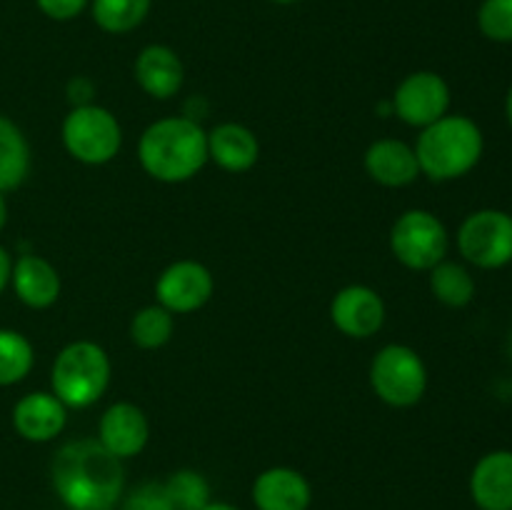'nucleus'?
I'll list each match as a JSON object with an SVG mask.
<instances>
[{
  "label": "nucleus",
  "instance_id": "f3484780",
  "mask_svg": "<svg viewBox=\"0 0 512 510\" xmlns=\"http://www.w3.org/2000/svg\"><path fill=\"white\" fill-rule=\"evenodd\" d=\"M470 495L480 510H512V450H493L475 463Z\"/></svg>",
  "mask_w": 512,
  "mask_h": 510
},
{
  "label": "nucleus",
  "instance_id": "393cba45",
  "mask_svg": "<svg viewBox=\"0 0 512 510\" xmlns=\"http://www.w3.org/2000/svg\"><path fill=\"white\" fill-rule=\"evenodd\" d=\"M163 483L175 510H200L210 503V483L198 470H175Z\"/></svg>",
  "mask_w": 512,
  "mask_h": 510
},
{
  "label": "nucleus",
  "instance_id": "a878e982",
  "mask_svg": "<svg viewBox=\"0 0 512 510\" xmlns=\"http://www.w3.org/2000/svg\"><path fill=\"white\" fill-rule=\"evenodd\" d=\"M478 28L493 43H512V0H483Z\"/></svg>",
  "mask_w": 512,
  "mask_h": 510
},
{
  "label": "nucleus",
  "instance_id": "f257e3e1",
  "mask_svg": "<svg viewBox=\"0 0 512 510\" xmlns=\"http://www.w3.org/2000/svg\"><path fill=\"white\" fill-rule=\"evenodd\" d=\"M53 490L68 510H113L125 493L123 460L98 438L65 443L50 465Z\"/></svg>",
  "mask_w": 512,
  "mask_h": 510
},
{
  "label": "nucleus",
  "instance_id": "473e14b6",
  "mask_svg": "<svg viewBox=\"0 0 512 510\" xmlns=\"http://www.w3.org/2000/svg\"><path fill=\"white\" fill-rule=\"evenodd\" d=\"M278 5H295V3H303V0H273Z\"/></svg>",
  "mask_w": 512,
  "mask_h": 510
},
{
  "label": "nucleus",
  "instance_id": "bb28decb",
  "mask_svg": "<svg viewBox=\"0 0 512 510\" xmlns=\"http://www.w3.org/2000/svg\"><path fill=\"white\" fill-rule=\"evenodd\" d=\"M123 510H175L165 483L160 480H145L135 485L123 498Z\"/></svg>",
  "mask_w": 512,
  "mask_h": 510
},
{
  "label": "nucleus",
  "instance_id": "f8f14e48",
  "mask_svg": "<svg viewBox=\"0 0 512 510\" xmlns=\"http://www.w3.org/2000/svg\"><path fill=\"white\" fill-rule=\"evenodd\" d=\"M150 438V423L145 418L143 408L135 403H113L98 423V440L108 453L115 458L128 460L143 453Z\"/></svg>",
  "mask_w": 512,
  "mask_h": 510
},
{
  "label": "nucleus",
  "instance_id": "9d476101",
  "mask_svg": "<svg viewBox=\"0 0 512 510\" xmlns=\"http://www.w3.org/2000/svg\"><path fill=\"white\" fill-rule=\"evenodd\" d=\"M213 273L198 260H175L155 280V298L173 315L195 313L213 298Z\"/></svg>",
  "mask_w": 512,
  "mask_h": 510
},
{
  "label": "nucleus",
  "instance_id": "a211bd4d",
  "mask_svg": "<svg viewBox=\"0 0 512 510\" xmlns=\"http://www.w3.org/2000/svg\"><path fill=\"white\" fill-rule=\"evenodd\" d=\"M10 285L20 303L33 310L50 308L60 298V275L43 255L23 253L18 260H13Z\"/></svg>",
  "mask_w": 512,
  "mask_h": 510
},
{
  "label": "nucleus",
  "instance_id": "0eeeda50",
  "mask_svg": "<svg viewBox=\"0 0 512 510\" xmlns=\"http://www.w3.org/2000/svg\"><path fill=\"white\" fill-rule=\"evenodd\" d=\"M390 250L405 268L433 270L450 250L448 228L430 210H405L390 230Z\"/></svg>",
  "mask_w": 512,
  "mask_h": 510
},
{
  "label": "nucleus",
  "instance_id": "72a5a7b5",
  "mask_svg": "<svg viewBox=\"0 0 512 510\" xmlns=\"http://www.w3.org/2000/svg\"><path fill=\"white\" fill-rule=\"evenodd\" d=\"M510 348H512V343H510Z\"/></svg>",
  "mask_w": 512,
  "mask_h": 510
},
{
  "label": "nucleus",
  "instance_id": "412c9836",
  "mask_svg": "<svg viewBox=\"0 0 512 510\" xmlns=\"http://www.w3.org/2000/svg\"><path fill=\"white\" fill-rule=\"evenodd\" d=\"M430 273V290L435 300L448 308H465L475 298V278L463 263L445 258L443 263L435 265Z\"/></svg>",
  "mask_w": 512,
  "mask_h": 510
},
{
  "label": "nucleus",
  "instance_id": "b1692460",
  "mask_svg": "<svg viewBox=\"0 0 512 510\" xmlns=\"http://www.w3.org/2000/svg\"><path fill=\"white\" fill-rule=\"evenodd\" d=\"M175 320L170 310H165L160 303L145 305L130 320V338L138 348L155 350L163 348L170 338H173Z\"/></svg>",
  "mask_w": 512,
  "mask_h": 510
},
{
  "label": "nucleus",
  "instance_id": "dca6fc26",
  "mask_svg": "<svg viewBox=\"0 0 512 510\" xmlns=\"http://www.w3.org/2000/svg\"><path fill=\"white\" fill-rule=\"evenodd\" d=\"M363 165L365 173L385 188H405V185L415 183L420 175L415 148H410L408 143L398 138L375 140L365 150Z\"/></svg>",
  "mask_w": 512,
  "mask_h": 510
},
{
  "label": "nucleus",
  "instance_id": "c85d7f7f",
  "mask_svg": "<svg viewBox=\"0 0 512 510\" xmlns=\"http://www.w3.org/2000/svg\"><path fill=\"white\" fill-rule=\"evenodd\" d=\"M10 275H13V255L0 245V295L10 285Z\"/></svg>",
  "mask_w": 512,
  "mask_h": 510
},
{
  "label": "nucleus",
  "instance_id": "6ab92c4d",
  "mask_svg": "<svg viewBox=\"0 0 512 510\" xmlns=\"http://www.w3.org/2000/svg\"><path fill=\"white\" fill-rule=\"evenodd\" d=\"M260 158V143L240 123H220L208 133V160L228 173H245Z\"/></svg>",
  "mask_w": 512,
  "mask_h": 510
},
{
  "label": "nucleus",
  "instance_id": "aec40b11",
  "mask_svg": "<svg viewBox=\"0 0 512 510\" xmlns=\"http://www.w3.org/2000/svg\"><path fill=\"white\" fill-rule=\"evenodd\" d=\"M30 173V145L15 120L0 115V193L20 188Z\"/></svg>",
  "mask_w": 512,
  "mask_h": 510
},
{
  "label": "nucleus",
  "instance_id": "c756f323",
  "mask_svg": "<svg viewBox=\"0 0 512 510\" xmlns=\"http://www.w3.org/2000/svg\"><path fill=\"white\" fill-rule=\"evenodd\" d=\"M5 223H8V200L0 193V230L5 228Z\"/></svg>",
  "mask_w": 512,
  "mask_h": 510
},
{
  "label": "nucleus",
  "instance_id": "39448f33",
  "mask_svg": "<svg viewBox=\"0 0 512 510\" xmlns=\"http://www.w3.org/2000/svg\"><path fill=\"white\" fill-rule=\"evenodd\" d=\"M63 145L78 163L105 165L120 153L123 128L118 118L103 105H75L63 120Z\"/></svg>",
  "mask_w": 512,
  "mask_h": 510
},
{
  "label": "nucleus",
  "instance_id": "f03ea898",
  "mask_svg": "<svg viewBox=\"0 0 512 510\" xmlns=\"http://www.w3.org/2000/svg\"><path fill=\"white\" fill-rule=\"evenodd\" d=\"M138 160L160 183H185L208 163V133L188 115L160 118L143 130Z\"/></svg>",
  "mask_w": 512,
  "mask_h": 510
},
{
  "label": "nucleus",
  "instance_id": "1a4fd4ad",
  "mask_svg": "<svg viewBox=\"0 0 512 510\" xmlns=\"http://www.w3.org/2000/svg\"><path fill=\"white\" fill-rule=\"evenodd\" d=\"M393 110L403 123L413 128H428L435 120L448 115L450 110V85L443 75L433 70H418L410 73L403 83L395 88Z\"/></svg>",
  "mask_w": 512,
  "mask_h": 510
},
{
  "label": "nucleus",
  "instance_id": "7c9ffc66",
  "mask_svg": "<svg viewBox=\"0 0 512 510\" xmlns=\"http://www.w3.org/2000/svg\"><path fill=\"white\" fill-rule=\"evenodd\" d=\"M200 510H238V508H235V505H230V503H220V500H210V503L205 505V508H200Z\"/></svg>",
  "mask_w": 512,
  "mask_h": 510
},
{
  "label": "nucleus",
  "instance_id": "6e6552de",
  "mask_svg": "<svg viewBox=\"0 0 512 510\" xmlns=\"http://www.w3.org/2000/svg\"><path fill=\"white\" fill-rule=\"evenodd\" d=\"M458 250L470 265L483 270L512 263V215L505 210H475L460 223Z\"/></svg>",
  "mask_w": 512,
  "mask_h": 510
},
{
  "label": "nucleus",
  "instance_id": "2eb2a0df",
  "mask_svg": "<svg viewBox=\"0 0 512 510\" xmlns=\"http://www.w3.org/2000/svg\"><path fill=\"white\" fill-rule=\"evenodd\" d=\"M253 503L258 510H308L313 503V488L303 473L278 465L255 478Z\"/></svg>",
  "mask_w": 512,
  "mask_h": 510
},
{
  "label": "nucleus",
  "instance_id": "5701e85b",
  "mask_svg": "<svg viewBox=\"0 0 512 510\" xmlns=\"http://www.w3.org/2000/svg\"><path fill=\"white\" fill-rule=\"evenodd\" d=\"M35 365L33 343L23 333L0 328V388L20 383Z\"/></svg>",
  "mask_w": 512,
  "mask_h": 510
},
{
  "label": "nucleus",
  "instance_id": "2f4dec72",
  "mask_svg": "<svg viewBox=\"0 0 512 510\" xmlns=\"http://www.w3.org/2000/svg\"><path fill=\"white\" fill-rule=\"evenodd\" d=\"M505 113H508V123H510V128H512V85H510V90H508V98H505Z\"/></svg>",
  "mask_w": 512,
  "mask_h": 510
},
{
  "label": "nucleus",
  "instance_id": "423d86ee",
  "mask_svg": "<svg viewBox=\"0 0 512 510\" xmlns=\"http://www.w3.org/2000/svg\"><path fill=\"white\" fill-rule=\"evenodd\" d=\"M370 385L383 403L413 408L428 390V368L410 345L390 343L370 363Z\"/></svg>",
  "mask_w": 512,
  "mask_h": 510
},
{
  "label": "nucleus",
  "instance_id": "ddd939ff",
  "mask_svg": "<svg viewBox=\"0 0 512 510\" xmlns=\"http://www.w3.org/2000/svg\"><path fill=\"white\" fill-rule=\"evenodd\" d=\"M68 408L48 390L23 395L13 408V428L28 443H50L63 433Z\"/></svg>",
  "mask_w": 512,
  "mask_h": 510
},
{
  "label": "nucleus",
  "instance_id": "4be33fe9",
  "mask_svg": "<svg viewBox=\"0 0 512 510\" xmlns=\"http://www.w3.org/2000/svg\"><path fill=\"white\" fill-rule=\"evenodd\" d=\"M153 0H90L95 25L110 35H125L143 25Z\"/></svg>",
  "mask_w": 512,
  "mask_h": 510
},
{
  "label": "nucleus",
  "instance_id": "9b49d317",
  "mask_svg": "<svg viewBox=\"0 0 512 510\" xmlns=\"http://www.w3.org/2000/svg\"><path fill=\"white\" fill-rule=\"evenodd\" d=\"M330 318L343 335L365 340L383 328L385 303L378 290L368 285H348L335 293L330 303Z\"/></svg>",
  "mask_w": 512,
  "mask_h": 510
},
{
  "label": "nucleus",
  "instance_id": "7ed1b4c3",
  "mask_svg": "<svg viewBox=\"0 0 512 510\" xmlns=\"http://www.w3.org/2000/svg\"><path fill=\"white\" fill-rule=\"evenodd\" d=\"M485 140L478 123L465 115H443L420 130L415 155L420 173L435 183L458 180L468 175L483 158Z\"/></svg>",
  "mask_w": 512,
  "mask_h": 510
},
{
  "label": "nucleus",
  "instance_id": "cd10ccee",
  "mask_svg": "<svg viewBox=\"0 0 512 510\" xmlns=\"http://www.w3.org/2000/svg\"><path fill=\"white\" fill-rule=\"evenodd\" d=\"M35 5H38L45 18L65 23V20L78 18L88 8L90 0H35Z\"/></svg>",
  "mask_w": 512,
  "mask_h": 510
},
{
  "label": "nucleus",
  "instance_id": "4468645a",
  "mask_svg": "<svg viewBox=\"0 0 512 510\" xmlns=\"http://www.w3.org/2000/svg\"><path fill=\"white\" fill-rule=\"evenodd\" d=\"M135 83L155 100H170L180 93L185 80V68L180 55L168 45H145L133 65Z\"/></svg>",
  "mask_w": 512,
  "mask_h": 510
},
{
  "label": "nucleus",
  "instance_id": "20e7f679",
  "mask_svg": "<svg viewBox=\"0 0 512 510\" xmlns=\"http://www.w3.org/2000/svg\"><path fill=\"white\" fill-rule=\"evenodd\" d=\"M108 353L93 340H73L55 355L50 370V393L65 408L83 410L98 403L110 385Z\"/></svg>",
  "mask_w": 512,
  "mask_h": 510
}]
</instances>
